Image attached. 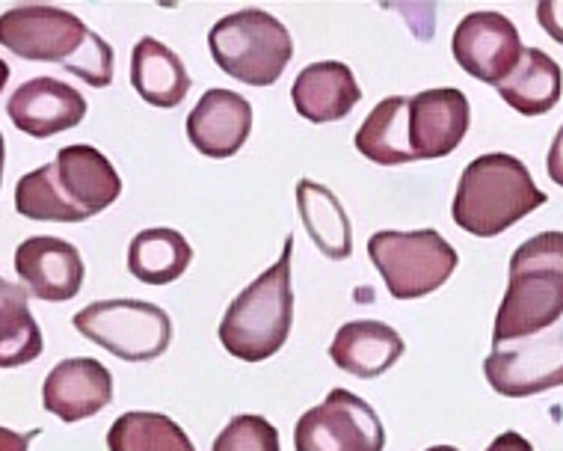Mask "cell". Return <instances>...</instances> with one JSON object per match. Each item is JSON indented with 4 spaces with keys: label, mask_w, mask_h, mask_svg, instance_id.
<instances>
[{
    "label": "cell",
    "mask_w": 563,
    "mask_h": 451,
    "mask_svg": "<svg viewBox=\"0 0 563 451\" xmlns=\"http://www.w3.org/2000/svg\"><path fill=\"white\" fill-rule=\"evenodd\" d=\"M0 45L21 59L59 63L89 87L113 80V48L59 7H15L0 15Z\"/></svg>",
    "instance_id": "cell-1"
},
{
    "label": "cell",
    "mask_w": 563,
    "mask_h": 451,
    "mask_svg": "<svg viewBox=\"0 0 563 451\" xmlns=\"http://www.w3.org/2000/svg\"><path fill=\"white\" fill-rule=\"evenodd\" d=\"M563 315V232H540L510 255L507 295L493 344L519 342L558 324Z\"/></svg>",
    "instance_id": "cell-2"
},
{
    "label": "cell",
    "mask_w": 563,
    "mask_h": 451,
    "mask_svg": "<svg viewBox=\"0 0 563 451\" xmlns=\"http://www.w3.org/2000/svg\"><path fill=\"white\" fill-rule=\"evenodd\" d=\"M545 194L534 185L522 161L507 152L475 157L456 185L454 223L475 238H496L522 217L545 206Z\"/></svg>",
    "instance_id": "cell-3"
},
{
    "label": "cell",
    "mask_w": 563,
    "mask_h": 451,
    "mask_svg": "<svg viewBox=\"0 0 563 451\" xmlns=\"http://www.w3.org/2000/svg\"><path fill=\"white\" fill-rule=\"evenodd\" d=\"M291 250L294 238H285L279 262L246 285L220 321V342L243 363H264L288 342L294 321Z\"/></svg>",
    "instance_id": "cell-4"
},
{
    "label": "cell",
    "mask_w": 563,
    "mask_h": 451,
    "mask_svg": "<svg viewBox=\"0 0 563 451\" xmlns=\"http://www.w3.org/2000/svg\"><path fill=\"white\" fill-rule=\"evenodd\" d=\"M208 48L220 72L246 87H273L294 57L288 28L264 10H241L217 21Z\"/></svg>",
    "instance_id": "cell-5"
},
{
    "label": "cell",
    "mask_w": 563,
    "mask_h": 451,
    "mask_svg": "<svg viewBox=\"0 0 563 451\" xmlns=\"http://www.w3.org/2000/svg\"><path fill=\"white\" fill-rule=\"evenodd\" d=\"M368 258L389 285L395 300H418L439 292L456 271V250L437 229L418 232H374Z\"/></svg>",
    "instance_id": "cell-6"
},
{
    "label": "cell",
    "mask_w": 563,
    "mask_h": 451,
    "mask_svg": "<svg viewBox=\"0 0 563 451\" xmlns=\"http://www.w3.org/2000/svg\"><path fill=\"white\" fill-rule=\"evenodd\" d=\"M75 330L125 363H148L173 342L169 315L146 300H98L75 315Z\"/></svg>",
    "instance_id": "cell-7"
},
{
    "label": "cell",
    "mask_w": 563,
    "mask_h": 451,
    "mask_svg": "<svg viewBox=\"0 0 563 451\" xmlns=\"http://www.w3.org/2000/svg\"><path fill=\"white\" fill-rule=\"evenodd\" d=\"M383 446L386 431L374 407L347 389H332L294 428L297 451H383Z\"/></svg>",
    "instance_id": "cell-8"
},
{
    "label": "cell",
    "mask_w": 563,
    "mask_h": 451,
    "mask_svg": "<svg viewBox=\"0 0 563 451\" xmlns=\"http://www.w3.org/2000/svg\"><path fill=\"white\" fill-rule=\"evenodd\" d=\"M486 383L505 398H528L563 386V327L516 344H493L484 360Z\"/></svg>",
    "instance_id": "cell-9"
},
{
    "label": "cell",
    "mask_w": 563,
    "mask_h": 451,
    "mask_svg": "<svg viewBox=\"0 0 563 451\" xmlns=\"http://www.w3.org/2000/svg\"><path fill=\"white\" fill-rule=\"evenodd\" d=\"M454 59L484 84H501L519 66L525 48L519 30L501 12H472L454 30Z\"/></svg>",
    "instance_id": "cell-10"
},
{
    "label": "cell",
    "mask_w": 563,
    "mask_h": 451,
    "mask_svg": "<svg viewBox=\"0 0 563 451\" xmlns=\"http://www.w3.org/2000/svg\"><path fill=\"white\" fill-rule=\"evenodd\" d=\"M472 125L468 99L454 87L428 89L409 99V146L416 161L451 155Z\"/></svg>",
    "instance_id": "cell-11"
},
{
    "label": "cell",
    "mask_w": 563,
    "mask_h": 451,
    "mask_svg": "<svg viewBox=\"0 0 563 451\" xmlns=\"http://www.w3.org/2000/svg\"><path fill=\"white\" fill-rule=\"evenodd\" d=\"M15 271L33 297L45 304H63L84 288V258L78 246L54 235H33L15 250Z\"/></svg>",
    "instance_id": "cell-12"
},
{
    "label": "cell",
    "mask_w": 563,
    "mask_h": 451,
    "mask_svg": "<svg viewBox=\"0 0 563 451\" xmlns=\"http://www.w3.org/2000/svg\"><path fill=\"white\" fill-rule=\"evenodd\" d=\"M113 402V377L98 360L75 356L48 372L42 386V407L63 422H84Z\"/></svg>",
    "instance_id": "cell-13"
},
{
    "label": "cell",
    "mask_w": 563,
    "mask_h": 451,
    "mask_svg": "<svg viewBox=\"0 0 563 451\" xmlns=\"http://www.w3.org/2000/svg\"><path fill=\"white\" fill-rule=\"evenodd\" d=\"M12 125L27 138L45 140L59 131L78 128L87 117V99L57 78H33L21 84L7 105Z\"/></svg>",
    "instance_id": "cell-14"
},
{
    "label": "cell",
    "mask_w": 563,
    "mask_h": 451,
    "mask_svg": "<svg viewBox=\"0 0 563 451\" xmlns=\"http://www.w3.org/2000/svg\"><path fill=\"white\" fill-rule=\"evenodd\" d=\"M253 131V105L232 89H208L187 117V140L205 157L238 155Z\"/></svg>",
    "instance_id": "cell-15"
},
{
    "label": "cell",
    "mask_w": 563,
    "mask_h": 451,
    "mask_svg": "<svg viewBox=\"0 0 563 451\" xmlns=\"http://www.w3.org/2000/svg\"><path fill=\"white\" fill-rule=\"evenodd\" d=\"M54 169H57L59 194L84 220L101 215L122 194V178L113 164L98 148L84 143L59 148Z\"/></svg>",
    "instance_id": "cell-16"
},
{
    "label": "cell",
    "mask_w": 563,
    "mask_h": 451,
    "mask_svg": "<svg viewBox=\"0 0 563 451\" xmlns=\"http://www.w3.org/2000/svg\"><path fill=\"white\" fill-rule=\"evenodd\" d=\"M291 99L302 119L323 125L350 117V110L360 105L362 89L350 66L339 59H323V63H311L297 75Z\"/></svg>",
    "instance_id": "cell-17"
},
{
    "label": "cell",
    "mask_w": 563,
    "mask_h": 451,
    "mask_svg": "<svg viewBox=\"0 0 563 451\" xmlns=\"http://www.w3.org/2000/svg\"><path fill=\"white\" fill-rule=\"evenodd\" d=\"M404 351L407 344L398 330L383 321H350L341 327L330 344L332 363L339 365L341 372L362 377V381L389 372L404 356Z\"/></svg>",
    "instance_id": "cell-18"
},
{
    "label": "cell",
    "mask_w": 563,
    "mask_h": 451,
    "mask_svg": "<svg viewBox=\"0 0 563 451\" xmlns=\"http://www.w3.org/2000/svg\"><path fill=\"white\" fill-rule=\"evenodd\" d=\"M131 84L146 105L169 110L187 99L194 80L169 45L155 36H143L131 51Z\"/></svg>",
    "instance_id": "cell-19"
},
{
    "label": "cell",
    "mask_w": 563,
    "mask_h": 451,
    "mask_svg": "<svg viewBox=\"0 0 563 451\" xmlns=\"http://www.w3.org/2000/svg\"><path fill=\"white\" fill-rule=\"evenodd\" d=\"M297 211L306 232L327 258L341 262L353 253V226L341 206V199L330 187L300 178L297 182Z\"/></svg>",
    "instance_id": "cell-20"
},
{
    "label": "cell",
    "mask_w": 563,
    "mask_h": 451,
    "mask_svg": "<svg viewBox=\"0 0 563 451\" xmlns=\"http://www.w3.org/2000/svg\"><path fill=\"white\" fill-rule=\"evenodd\" d=\"M563 72L545 51L528 48L510 75L498 84V96L522 117H543L561 101Z\"/></svg>",
    "instance_id": "cell-21"
},
{
    "label": "cell",
    "mask_w": 563,
    "mask_h": 451,
    "mask_svg": "<svg viewBox=\"0 0 563 451\" xmlns=\"http://www.w3.org/2000/svg\"><path fill=\"white\" fill-rule=\"evenodd\" d=\"M356 148L379 167H400L416 161L409 146V99L391 96L379 101L356 131Z\"/></svg>",
    "instance_id": "cell-22"
},
{
    "label": "cell",
    "mask_w": 563,
    "mask_h": 451,
    "mask_svg": "<svg viewBox=\"0 0 563 451\" xmlns=\"http://www.w3.org/2000/svg\"><path fill=\"white\" fill-rule=\"evenodd\" d=\"M194 262V246L175 229H146L128 246V271L146 285H169Z\"/></svg>",
    "instance_id": "cell-23"
},
{
    "label": "cell",
    "mask_w": 563,
    "mask_h": 451,
    "mask_svg": "<svg viewBox=\"0 0 563 451\" xmlns=\"http://www.w3.org/2000/svg\"><path fill=\"white\" fill-rule=\"evenodd\" d=\"M30 292L0 276V369H19L40 360L45 351L42 330L30 315Z\"/></svg>",
    "instance_id": "cell-24"
},
{
    "label": "cell",
    "mask_w": 563,
    "mask_h": 451,
    "mask_svg": "<svg viewBox=\"0 0 563 451\" xmlns=\"http://www.w3.org/2000/svg\"><path fill=\"white\" fill-rule=\"evenodd\" d=\"M110 451H196L190 437L164 413L134 410L119 416L108 431Z\"/></svg>",
    "instance_id": "cell-25"
},
{
    "label": "cell",
    "mask_w": 563,
    "mask_h": 451,
    "mask_svg": "<svg viewBox=\"0 0 563 451\" xmlns=\"http://www.w3.org/2000/svg\"><path fill=\"white\" fill-rule=\"evenodd\" d=\"M15 208L27 220H51V223H80L84 217L68 206L66 197L59 194L57 169L54 164L33 169L19 178L15 185Z\"/></svg>",
    "instance_id": "cell-26"
},
{
    "label": "cell",
    "mask_w": 563,
    "mask_h": 451,
    "mask_svg": "<svg viewBox=\"0 0 563 451\" xmlns=\"http://www.w3.org/2000/svg\"><path fill=\"white\" fill-rule=\"evenodd\" d=\"M211 451H282L279 431L264 416H234L214 440Z\"/></svg>",
    "instance_id": "cell-27"
},
{
    "label": "cell",
    "mask_w": 563,
    "mask_h": 451,
    "mask_svg": "<svg viewBox=\"0 0 563 451\" xmlns=\"http://www.w3.org/2000/svg\"><path fill=\"white\" fill-rule=\"evenodd\" d=\"M537 21L554 42L563 45V0H543L537 7Z\"/></svg>",
    "instance_id": "cell-28"
},
{
    "label": "cell",
    "mask_w": 563,
    "mask_h": 451,
    "mask_svg": "<svg viewBox=\"0 0 563 451\" xmlns=\"http://www.w3.org/2000/svg\"><path fill=\"white\" fill-rule=\"evenodd\" d=\"M545 167H549V178H552L554 185L563 187V125L554 134V143L549 148V157H545Z\"/></svg>",
    "instance_id": "cell-29"
},
{
    "label": "cell",
    "mask_w": 563,
    "mask_h": 451,
    "mask_svg": "<svg viewBox=\"0 0 563 451\" xmlns=\"http://www.w3.org/2000/svg\"><path fill=\"white\" fill-rule=\"evenodd\" d=\"M486 451H534V446L525 440L522 433L516 431H507L501 433V437H496V440L486 446Z\"/></svg>",
    "instance_id": "cell-30"
},
{
    "label": "cell",
    "mask_w": 563,
    "mask_h": 451,
    "mask_svg": "<svg viewBox=\"0 0 563 451\" xmlns=\"http://www.w3.org/2000/svg\"><path fill=\"white\" fill-rule=\"evenodd\" d=\"M36 433L40 431L19 433V431H10V428H0V451H27L30 440H33Z\"/></svg>",
    "instance_id": "cell-31"
},
{
    "label": "cell",
    "mask_w": 563,
    "mask_h": 451,
    "mask_svg": "<svg viewBox=\"0 0 563 451\" xmlns=\"http://www.w3.org/2000/svg\"><path fill=\"white\" fill-rule=\"evenodd\" d=\"M7 80H10V66L0 59V92H3V87H7Z\"/></svg>",
    "instance_id": "cell-32"
},
{
    "label": "cell",
    "mask_w": 563,
    "mask_h": 451,
    "mask_svg": "<svg viewBox=\"0 0 563 451\" xmlns=\"http://www.w3.org/2000/svg\"><path fill=\"white\" fill-rule=\"evenodd\" d=\"M0 185H3V134H0Z\"/></svg>",
    "instance_id": "cell-33"
},
{
    "label": "cell",
    "mask_w": 563,
    "mask_h": 451,
    "mask_svg": "<svg viewBox=\"0 0 563 451\" xmlns=\"http://www.w3.org/2000/svg\"><path fill=\"white\" fill-rule=\"evenodd\" d=\"M428 451H460V449H454V446H433V449Z\"/></svg>",
    "instance_id": "cell-34"
}]
</instances>
